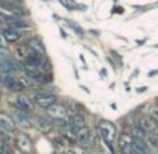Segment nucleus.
I'll list each match as a JSON object with an SVG mask.
<instances>
[{"label":"nucleus","mask_w":158,"mask_h":154,"mask_svg":"<svg viewBox=\"0 0 158 154\" xmlns=\"http://www.w3.org/2000/svg\"><path fill=\"white\" fill-rule=\"evenodd\" d=\"M25 45L30 48L31 52H35V53L41 55V56H45L46 55V49H45V45L42 44L41 38L38 36H31L25 41Z\"/></svg>","instance_id":"obj_14"},{"label":"nucleus","mask_w":158,"mask_h":154,"mask_svg":"<svg viewBox=\"0 0 158 154\" xmlns=\"http://www.w3.org/2000/svg\"><path fill=\"white\" fill-rule=\"evenodd\" d=\"M154 48H158V45H155V46H154Z\"/></svg>","instance_id":"obj_37"},{"label":"nucleus","mask_w":158,"mask_h":154,"mask_svg":"<svg viewBox=\"0 0 158 154\" xmlns=\"http://www.w3.org/2000/svg\"><path fill=\"white\" fill-rule=\"evenodd\" d=\"M131 136H133V139H137V140H146L147 133H144L140 127L136 125V126L133 127V130H131Z\"/></svg>","instance_id":"obj_20"},{"label":"nucleus","mask_w":158,"mask_h":154,"mask_svg":"<svg viewBox=\"0 0 158 154\" xmlns=\"http://www.w3.org/2000/svg\"><path fill=\"white\" fill-rule=\"evenodd\" d=\"M15 146L23 154H34V143L28 135L18 133L15 136Z\"/></svg>","instance_id":"obj_6"},{"label":"nucleus","mask_w":158,"mask_h":154,"mask_svg":"<svg viewBox=\"0 0 158 154\" xmlns=\"http://www.w3.org/2000/svg\"><path fill=\"white\" fill-rule=\"evenodd\" d=\"M120 154H133V136L127 132H122L116 139Z\"/></svg>","instance_id":"obj_5"},{"label":"nucleus","mask_w":158,"mask_h":154,"mask_svg":"<svg viewBox=\"0 0 158 154\" xmlns=\"http://www.w3.org/2000/svg\"><path fill=\"white\" fill-rule=\"evenodd\" d=\"M17 79H18V81H20V84H21V86H23V88H24V90L31 88V87L34 86V83H35V81H34L30 76H27V74H25V73L23 74V76H18Z\"/></svg>","instance_id":"obj_18"},{"label":"nucleus","mask_w":158,"mask_h":154,"mask_svg":"<svg viewBox=\"0 0 158 154\" xmlns=\"http://www.w3.org/2000/svg\"><path fill=\"white\" fill-rule=\"evenodd\" d=\"M11 116H13V119H14L15 125L20 126L21 129H31V127H32V121H31V118L28 116V113L18 109L17 107L13 108Z\"/></svg>","instance_id":"obj_4"},{"label":"nucleus","mask_w":158,"mask_h":154,"mask_svg":"<svg viewBox=\"0 0 158 154\" xmlns=\"http://www.w3.org/2000/svg\"><path fill=\"white\" fill-rule=\"evenodd\" d=\"M137 92H144V91H147V86H143V87H139L137 90H136Z\"/></svg>","instance_id":"obj_27"},{"label":"nucleus","mask_w":158,"mask_h":154,"mask_svg":"<svg viewBox=\"0 0 158 154\" xmlns=\"http://www.w3.org/2000/svg\"><path fill=\"white\" fill-rule=\"evenodd\" d=\"M99 153H101V154H106V151H105V148L102 147V146L99 147Z\"/></svg>","instance_id":"obj_32"},{"label":"nucleus","mask_w":158,"mask_h":154,"mask_svg":"<svg viewBox=\"0 0 158 154\" xmlns=\"http://www.w3.org/2000/svg\"><path fill=\"white\" fill-rule=\"evenodd\" d=\"M148 113H150V116H151V118L158 123V104L152 105V107L148 109Z\"/></svg>","instance_id":"obj_24"},{"label":"nucleus","mask_w":158,"mask_h":154,"mask_svg":"<svg viewBox=\"0 0 158 154\" xmlns=\"http://www.w3.org/2000/svg\"><path fill=\"white\" fill-rule=\"evenodd\" d=\"M15 129V122L10 113L0 111V130L4 133H11Z\"/></svg>","instance_id":"obj_13"},{"label":"nucleus","mask_w":158,"mask_h":154,"mask_svg":"<svg viewBox=\"0 0 158 154\" xmlns=\"http://www.w3.org/2000/svg\"><path fill=\"white\" fill-rule=\"evenodd\" d=\"M0 100H2V91H0Z\"/></svg>","instance_id":"obj_36"},{"label":"nucleus","mask_w":158,"mask_h":154,"mask_svg":"<svg viewBox=\"0 0 158 154\" xmlns=\"http://www.w3.org/2000/svg\"><path fill=\"white\" fill-rule=\"evenodd\" d=\"M146 42V39H141V41H137V45H143Z\"/></svg>","instance_id":"obj_33"},{"label":"nucleus","mask_w":158,"mask_h":154,"mask_svg":"<svg viewBox=\"0 0 158 154\" xmlns=\"http://www.w3.org/2000/svg\"><path fill=\"white\" fill-rule=\"evenodd\" d=\"M56 125H57V129H59L60 136L64 137V139L69 140V142H74L76 143L78 130L69 123V121L67 122H56Z\"/></svg>","instance_id":"obj_8"},{"label":"nucleus","mask_w":158,"mask_h":154,"mask_svg":"<svg viewBox=\"0 0 158 154\" xmlns=\"http://www.w3.org/2000/svg\"><path fill=\"white\" fill-rule=\"evenodd\" d=\"M157 104H158V102H157Z\"/></svg>","instance_id":"obj_38"},{"label":"nucleus","mask_w":158,"mask_h":154,"mask_svg":"<svg viewBox=\"0 0 158 154\" xmlns=\"http://www.w3.org/2000/svg\"><path fill=\"white\" fill-rule=\"evenodd\" d=\"M46 113H48L55 122H67L70 118L69 108L63 104H59V102H56V104H53L51 108H48Z\"/></svg>","instance_id":"obj_3"},{"label":"nucleus","mask_w":158,"mask_h":154,"mask_svg":"<svg viewBox=\"0 0 158 154\" xmlns=\"http://www.w3.org/2000/svg\"><path fill=\"white\" fill-rule=\"evenodd\" d=\"M66 23H67V25H69L70 28H72L73 31H74L76 34H77V35H84V30H83V27H81V25H78L77 23H76V21H73V20H67L66 21Z\"/></svg>","instance_id":"obj_21"},{"label":"nucleus","mask_w":158,"mask_h":154,"mask_svg":"<svg viewBox=\"0 0 158 154\" xmlns=\"http://www.w3.org/2000/svg\"><path fill=\"white\" fill-rule=\"evenodd\" d=\"M89 32H91V34H94V35H99V34H101V32H99V31H97V30H91V31H89Z\"/></svg>","instance_id":"obj_31"},{"label":"nucleus","mask_w":158,"mask_h":154,"mask_svg":"<svg viewBox=\"0 0 158 154\" xmlns=\"http://www.w3.org/2000/svg\"><path fill=\"white\" fill-rule=\"evenodd\" d=\"M60 3H62V6L64 7V9L70 10V11H74V10L78 9V4L76 3L74 0H59Z\"/></svg>","instance_id":"obj_23"},{"label":"nucleus","mask_w":158,"mask_h":154,"mask_svg":"<svg viewBox=\"0 0 158 154\" xmlns=\"http://www.w3.org/2000/svg\"><path fill=\"white\" fill-rule=\"evenodd\" d=\"M110 55H112V56H114L116 60H119V62H122V56H120V55L118 53L116 50H110Z\"/></svg>","instance_id":"obj_26"},{"label":"nucleus","mask_w":158,"mask_h":154,"mask_svg":"<svg viewBox=\"0 0 158 154\" xmlns=\"http://www.w3.org/2000/svg\"><path fill=\"white\" fill-rule=\"evenodd\" d=\"M32 101L36 107H39L41 109H48L51 108L53 104L57 102V98L55 94L48 91H36L32 95Z\"/></svg>","instance_id":"obj_2"},{"label":"nucleus","mask_w":158,"mask_h":154,"mask_svg":"<svg viewBox=\"0 0 158 154\" xmlns=\"http://www.w3.org/2000/svg\"><path fill=\"white\" fill-rule=\"evenodd\" d=\"M14 107H17L18 109L24 111V112H27V113H31L34 109V101H32V98H30L27 94L18 92V95L15 97Z\"/></svg>","instance_id":"obj_10"},{"label":"nucleus","mask_w":158,"mask_h":154,"mask_svg":"<svg viewBox=\"0 0 158 154\" xmlns=\"http://www.w3.org/2000/svg\"><path fill=\"white\" fill-rule=\"evenodd\" d=\"M2 83H3V86L6 88H9L13 92H21L24 90L23 86L20 84V81H18V79L15 76H13V74H3L2 76Z\"/></svg>","instance_id":"obj_11"},{"label":"nucleus","mask_w":158,"mask_h":154,"mask_svg":"<svg viewBox=\"0 0 158 154\" xmlns=\"http://www.w3.org/2000/svg\"><path fill=\"white\" fill-rule=\"evenodd\" d=\"M137 126L147 135L152 133V132H157V129H158V123L151 116H141L137 121Z\"/></svg>","instance_id":"obj_12"},{"label":"nucleus","mask_w":158,"mask_h":154,"mask_svg":"<svg viewBox=\"0 0 158 154\" xmlns=\"http://www.w3.org/2000/svg\"><path fill=\"white\" fill-rule=\"evenodd\" d=\"M155 74H158V70H151L148 73V77H152V76H155Z\"/></svg>","instance_id":"obj_28"},{"label":"nucleus","mask_w":158,"mask_h":154,"mask_svg":"<svg viewBox=\"0 0 158 154\" xmlns=\"http://www.w3.org/2000/svg\"><path fill=\"white\" fill-rule=\"evenodd\" d=\"M93 132L89 127H83L78 130L77 135V140H76V144L80 148H88L89 146L93 144Z\"/></svg>","instance_id":"obj_9"},{"label":"nucleus","mask_w":158,"mask_h":154,"mask_svg":"<svg viewBox=\"0 0 158 154\" xmlns=\"http://www.w3.org/2000/svg\"><path fill=\"white\" fill-rule=\"evenodd\" d=\"M34 123L41 133H49L55 127V121L49 115H36Z\"/></svg>","instance_id":"obj_7"},{"label":"nucleus","mask_w":158,"mask_h":154,"mask_svg":"<svg viewBox=\"0 0 158 154\" xmlns=\"http://www.w3.org/2000/svg\"><path fill=\"white\" fill-rule=\"evenodd\" d=\"M39 70L44 71V73H49V71L52 70V63H51V60H49L46 56L42 58V62H41V66H39Z\"/></svg>","instance_id":"obj_22"},{"label":"nucleus","mask_w":158,"mask_h":154,"mask_svg":"<svg viewBox=\"0 0 158 154\" xmlns=\"http://www.w3.org/2000/svg\"><path fill=\"white\" fill-rule=\"evenodd\" d=\"M42 58H44V56L35 53V52H30V55H28V56L24 59V66H27V67L39 69L41 62H42Z\"/></svg>","instance_id":"obj_17"},{"label":"nucleus","mask_w":158,"mask_h":154,"mask_svg":"<svg viewBox=\"0 0 158 154\" xmlns=\"http://www.w3.org/2000/svg\"><path fill=\"white\" fill-rule=\"evenodd\" d=\"M146 142L150 147L152 148H158V132H152V133H148L146 137Z\"/></svg>","instance_id":"obj_19"},{"label":"nucleus","mask_w":158,"mask_h":154,"mask_svg":"<svg viewBox=\"0 0 158 154\" xmlns=\"http://www.w3.org/2000/svg\"><path fill=\"white\" fill-rule=\"evenodd\" d=\"M11 3H15V4H21L23 3V0H10Z\"/></svg>","instance_id":"obj_30"},{"label":"nucleus","mask_w":158,"mask_h":154,"mask_svg":"<svg viewBox=\"0 0 158 154\" xmlns=\"http://www.w3.org/2000/svg\"><path fill=\"white\" fill-rule=\"evenodd\" d=\"M102 76H104V77L106 76V70H105V69H102Z\"/></svg>","instance_id":"obj_34"},{"label":"nucleus","mask_w":158,"mask_h":154,"mask_svg":"<svg viewBox=\"0 0 158 154\" xmlns=\"http://www.w3.org/2000/svg\"><path fill=\"white\" fill-rule=\"evenodd\" d=\"M2 21H3V14L0 13V23H2Z\"/></svg>","instance_id":"obj_35"},{"label":"nucleus","mask_w":158,"mask_h":154,"mask_svg":"<svg viewBox=\"0 0 158 154\" xmlns=\"http://www.w3.org/2000/svg\"><path fill=\"white\" fill-rule=\"evenodd\" d=\"M7 58H9V50H7V48L0 46V59H7Z\"/></svg>","instance_id":"obj_25"},{"label":"nucleus","mask_w":158,"mask_h":154,"mask_svg":"<svg viewBox=\"0 0 158 154\" xmlns=\"http://www.w3.org/2000/svg\"><path fill=\"white\" fill-rule=\"evenodd\" d=\"M98 133L101 135L102 140L106 143V146H112V143L119 136V135H118V129L114 122L105 121V119L98 122Z\"/></svg>","instance_id":"obj_1"},{"label":"nucleus","mask_w":158,"mask_h":154,"mask_svg":"<svg viewBox=\"0 0 158 154\" xmlns=\"http://www.w3.org/2000/svg\"><path fill=\"white\" fill-rule=\"evenodd\" d=\"M2 35L6 39L7 44H15V42H18L21 38V34L18 32V30H14V28H11V27L4 28V30L2 31Z\"/></svg>","instance_id":"obj_15"},{"label":"nucleus","mask_w":158,"mask_h":154,"mask_svg":"<svg viewBox=\"0 0 158 154\" xmlns=\"http://www.w3.org/2000/svg\"><path fill=\"white\" fill-rule=\"evenodd\" d=\"M63 154H77V153H76L74 150H70V148H69V150H66Z\"/></svg>","instance_id":"obj_29"},{"label":"nucleus","mask_w":158,"mask_h":154,"mask_svg":"<svg viewBox=\"0 0 158 154\" xmlns=\"http://www.w3.org/2000/svg\"><path fill=\"white\" fill-rule=\"evenodd\" d=\"M69 123L72 125L73 127H76L77 130H80V129H83V127L87 126V122H85V118H84L83 113L80 112H74L70 115L69 118Z\"/></svg>","instance_id":"obj_16"}]
</instances>
